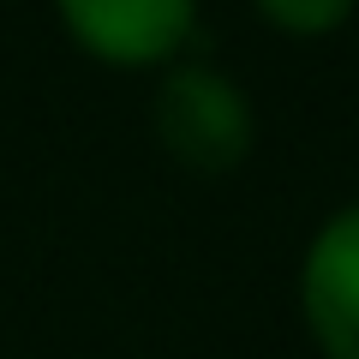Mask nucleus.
<instances>
[{"label":"nucleus","mask_w":359,"mask_h":359,"mask_svg":"<svg viewBox=\"0 0 359 359\" xmlns=\"http://www.w3.org/2000/svg\"><path fill=\"white\" fill-rule=\"evenodd\" d=\"M150 132L186 174L222 180L233 168H245L257 144V108L216 60H174L168 72H156L150 90Z\"/></svg>","instance_id":"1"},{"label":"nucleus","mask_w":359,"mask_h":359,"mask_svg":"<svg viewBox=\"0 0 359 359\" xmlns=\"http://www.w3.org/2000/svg\"><path fill=\"white\" fill-rule=\"evenodd\" d=\"M78 54L114 72H168L198 36V0H54Z\"/></svg>","instance_id":"2"},{"label":"nucleus","mask_w":359,"mask_h":359,"mask_svg":"<svg viewBox=\"0 0 359 359\" xmlns=\"http://www.w3.org/2000/svg\"><path fill=\"white\" fill-rule=\"evenodd\" d=\"M299 318L323 359H359V198L335 204L299 252Z\"/></svg>","instance_id":"3"},{"label":"nucleus","mask_w":359,"mask_h":359,"mask_svg":"<svg viewBox=\"0 0 359 359\" xmlns=\"http://www.w3.org/2000/svg\"><path fill=\"white\" fill-rule=\"evenodd\" d=\"M252 6L276 36H294V42H323L359 13V0H252Z\"/></svg>","instance_id":"4"}]
</instances>
